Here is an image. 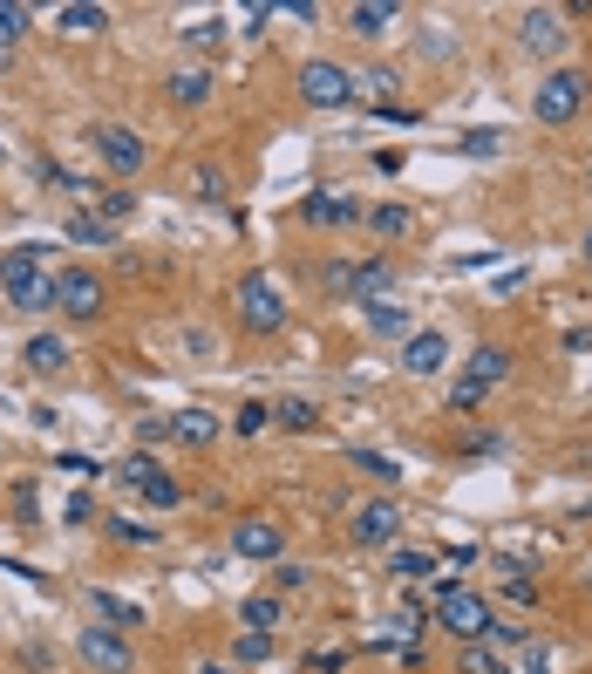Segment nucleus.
Segmentation results:
<instances>
[{
  "label": "nucleus",
  "instance_id": "obj_6",
  "mask_svg": "<svg viewBox=\"0 0 592 674\" xmlns=\"http://www.w3.org/2000/svg\"><path fill=\"white\" fill-rule=\"evenodd\" d=\"M239 321L252 334H279V327H287V294H279L266 273H245L239 279Z\"/></svg>",
  "mask_w": 592,
  "mask_h": 674
},
{
  "label": "nucleus",
  "instance_id": "obj_50",
  "mask_svg": "<svg viewBox=\"0 0 592 674\" xmlns=\"http://www.w3.org/2000/svg\"><path fill=\"white\" fill-rule=\"evenodd\" d=\"M504 674H511V667H504Z\"/></svg>",
  "mask_w": 592,
  "mask_h": 674
},
{
  "label": "nucleus",
  "instance_id": "obj_18",
  "mask_svg": "<svg viewBox=\"0 0 592 674\" xmlns=\"http://www.w3.org/2000/svg\"><path fill=\"white\" fill-rule=\"evenodd\" d=\"M362 225L375 232L381 246H389V239H408V232H416V212H408V204H368Z\"/></svg>",
  "mask_w": 592,
  "mask_h": 674
},
{
  "label": "nucleus",
  "instance_id": "obj_32",
  "mask_svg": "<svg viewBox=\"0 0 592 674\" xmlns=\"http://www.w3.org/2000/svg\"><path fill=\"white\" fill-rule=\"evenodd\" d=\"M231 654H239V667H260V661H273V634H239V640H231Z\"/></svg>",
  "mask_w": 592,
  "mask_h": 674
},
{
  "label": "nucleus",
  "instance_id": "obj_12",
  "mask_svg": "<svg viewBox=\"0 0 592 674\" xmlns=\"http://www.w3.org/2000/svg\"><path fill=\"white\" fill-rule=\"evenodd\" d=\"M443 361H450V334L443 327H416L402 341V375H443Z\"/></svg>",
  "mask_w": 592,
  "mask_h": 674
},
{
  "label": "nucleus",
  "instance_id": "obj_22",
  "mask_svg": "<svg viewBox=\"0 0 592 674\" xmlns=\"http://www.w3.org/2000/svg\"><path fill=\"white\" fill-rule=\"evenodd\" d=\"M389 287H395V259H362V273H354V300L375 307V294H389Z\"/></svg>",
  "mask_w": 592,
  "mask_h": 674
},
{
  "label": "nucleus",
  "instance_id": "obj_42",
  "mask_svg": "<svg viewBox=\"0 0 592 674\" xmlns=\"http://www.w3.org/2000/svg\"><path fill=\"white\" fill-rule=\"evenodd\" d=\"M525 674H552V647H545V640L525 647Z\"/></svg>",
  "mask_w": 592,
  "mask_h": 674
},
{
  "label": "nucleus",
  "instance_id": "obj_3",
  "mask_svg": "<svg viewBox=\"0 0 592 674\" xmlns=\"http://www.w3.org/2000/svg\"><path fill=\"white\" fill-rule=\"evenodd\" d=\"M585 96H592V75L585 68H552L545 83L531 89V116L545 123V129H558V123H572L585 110Z\"/></svg>",
  "mask_w": 592,
  "mask_h": 674
},
{
  "label": "nucleus",
  "instance_id": "obj_39",
  "mask_svg": "<svg viewBox=\"0 0 592 674\" xmlns=\"http://www.w3.org/2000/svg\"><path fill=\"white\" fill-rule=\"evenodd\" d=\"M354 89H362V96H389V89H395V68H368V75H354Z\"/></svg>",
  "mask_w": 592,
  "mask_h": 674
},
{
  "label": "nucleus",
  "instance_id": "obj_34",
  "mask_svg": "<svg viewBox=\"0 0 592 674\" xmlns=\"http://www.w3.org/2000/svg\"><path fill=\"white\" fill-rule=\"evenodd\" d=\"M354 273H362V259H333V266H327V294L354 300Z\"/></svg>",
  "mask_w": 592,
  "mask_h": 674
},
{
  "label": "nucleus",
  "instance_id": "obj_40",
  "mask_svg": "<svg viewBox=\"0 0 592 674\" xmlns=\"http://www.w3.org/2000/svg\"><path fill=\"white\" fill-rule=\"evenodd\" d=\"M463 158H497V129H470V137H463Z\"/></svg>",
  "mask_w": 592,
  "mask_h": 674
},
{
  "label": "nucleus",
  "instance_id": "obj_47",
  "mask_svg": "<svg viewBox=\"0 0 592 674\" xmlns=\"http://www.w3.org/2000/svg\"><path fill=\"white\" fill-rule=\"evenodd\" d=\"M504 592H511L518 607H531V600H538V586H531V579H504Z\"/></svg>",
  "mask_w": 592,
  "mask_h": 674
},
{
  "label": "nucleus",
  "instance_id": "obj_2",
  "mask_svg": "<svg viewBox=\"0 0 592 674\" xmlns=\"http://www.w3.org/2000/svg\"><path fill=\"white\" fill-rule=\"evenodd\" d=\"M436 627H450L463 647H470V640H483V634H497V613H491V600L463 592L456 579H436Z\"/></svg>",
  "mask_w": 592,
  "mask_h": 674
},
{
  "label": "nucleus",
  "instance_id": "obj_5",
  "mask_svg": "<svg viewBox=\"0 0 592 674\" xmlns=\"http://www.w3.org/2000/svg\"><path fill=\"white\" fill-rule=\"evenodd\" d=\"M89 150L102 158V171H116V177H137L143 158H150V143L137 137L130 123H96V129H89Z\"/></svg>",
  "mask_w": 592,
  "mask_h": 674
},
{
  "label": "nucleus",
  "instance_id": "obj_20",
  "mask_svg": "<svg viewBox=\"0 0 592 674\" xmlns=\"http://www.w3.org/2000/svg\"><path fill=\"white\" fill-rule=\"evenodd\" d=\"M463 375L483 382V388H497V382L511 375V348H504V341H483V348L470 354V369H463Z\"/></svg>",
  "mask_w": 592,
  "mask_h": 674
},
{
  "label": "nucleus",
  "instance_id": "obj_30",
  "mask_svg": "<svg viewBox=\"0 0 592 674\" xmlns=\"http://www.w3.org/2000/svg\"><path fill=\"white\" fill-rule=\"evenodd\" d=\"M239 620H245L252 634H273L279 627V600H273V592H252V600L239 607Z\"/></svg>",
  "mask_w": 592,
  "mask_h": 674
},
{
  "label": "nucleus",
  "instance_id": "obj_37",
  "mask_svg": "<svg viewBox=\"0 0 592 674\" xmlns=\"http://www.w3.org/2000/svg\"><path fill=\"white\" fill-rule=\"evenodd\" d=\"M483 396H491V388H483V382H470V375H456V388H450V409H477Z\"/></svg>",
  "mask_w": 592,
  "mask_h": 674
},
{
  "label": "nucleus",
  "instance_id": "obj_19",
  "mask_svg": "<svg viewBox=\"0 0 592 674\" xmlns=\"http://www.w3.org/2000/svg\"><path fill=\"white\" fill-rule=\"evenodd\" d=\"M21 361H28L35 375H62V369H68V341H62V334H28Z\"/></svg>",
  "mask_w": 592,
  "mask_h": 674
},
{
  "label": "nucleus",
  "instance_id": "obj_45",
  "mask_svg": "<svg viewBox=\"0 0 592 674\" xmlns=\"http://www.w3.org/2000/svg\"><path fill=\"white\" fill-rule=\"evenodd\" d=\"M62 463V471H75V477H89V471H102V463L96 457H83V450H68V457H55Z\"/></svg>",
  "mask_w": 592,
  "mask_h": 674
},
{
  "label": "nucleus",
  "instance_id": "obj_33",
  "mask_svg": "<svg viewBox=\"0 0 592 674\" xmlns=\"http://www.w3.org/2000/svg\"><path fill=\"white\" fill-rule=\"evenodd\" d=\"M456 667H463V674H504V661H497L483 640H470V647H463V654H456Z\"/></svg>",
  "mask_w": 592,
  "mask_h": 674
},
{
  "label": "nucleus",
  "instance_id": "obj_10",
  "mask_svg": "<svg viewBox=\"0 0 592 674\" xmlns=\"http://www.w3.org/2000/svg\"><path fill=\"white\" fill-rule=\"evenodd\" d=\"M354 546H395V532H402V511L395 498H368V504H354Z\"/></svg>",
  "mask_w": 592,
  "mask_h": 674
},
{
  "label": "nucleus",
  "instance_id": "obj_48",
  "mask_svg": "<svg viewBox=\"0 0 592 674\" xmlns=\"http://www.w3.org/2000/svg\"><path fill=\"white\" fill-rule=\"evenodd\" d=\"M579 252H585V259H592V225H585V246H579Z\"/></svg>",
  "mask_w": 592,
  "mask_h": 674
},
{
  "label": "nucleus",
  "instance_id": "obj_1",
  "mask_svg": "<svg viewBox=\"0 0 592 674\" xmlns=\"http://www.w3.org/2000/svg\"><path fill=\"white\" fill-rule=\"evenodd\" d=\"M0 294H8V307H21V314H48L55 307V273H48V246H14L8 259H0Z\"/></svg>",
  "mask_w": 592,
  "mask_h": 674
},
{
  "label": "nucleus",
  "instance_id": "obj_8",
  "mask_svg": "<svg viewBox=\"0 0 592 674\" xmlns=\"http://www.w3.org/2000/svg\"><path fill=\"white\" fill-rule=\"evenodd\" d=\"M55 307L68 321H96L102 314V279L89 266H55Z\"/></svg>",
  "mask_w": 592,
  "mask_h": 674
},
{
  "label": "nucleus",
  "instance_id": "obj_41",
  "mask_svg": "<svg viewBox=\"0 0 592 674\" xmlns=\"http://www.w3.org/2000/svg\"><path fill=\"white\" fill-rule=\"evenodd\" d=\"M348 667V647H327V654H306V674H341Z\"/></svg>",
  "mask_w": 592,
  "mask_h": 674
},
{
  "label": "nucleus",
  "instance_id": "obj_31",
  "mask_svg": "<svg viewBox=\"0 0 592 674\" xmlns=\"http://www.w3.org/2000/svg\"><path fill=\"white\" fill-rule=\"evenodd\" d=\"M68 239H75V246H116V225L83 212V219H68Z\"/></svg>",
  "mask_w": 592,
  "mask_h": 674
},
{
  "label": "nucleus",
  "instance_id": "obj_44",
  "mask_svg": "<svg viewBox=\"0 0 592 674\" xmlns=\"http://www.w3.org/2000/svg\"><path fill=\"white\" fill-rule=\"evenodd\" d=\"M14 511H21V525H41V517H35V511H41V504H35V484L14 490Z\"/></svg>",
  "mask_w": 592,
  "mask_h": 674
},
{
  "label": "nucleus",
  "instance_id": "obj_24",
  "mask_svg": "<svg viewBox=\"0 0 592 674\" xmlns=\"http://www.w3.org/2000/svg\"><path fill=\"white\" fill-rule=\"evenodd\" d=\"M273 416L287 423V429H300V436H314V429H320V402H306V396H287V402H273Z\"/></svg>",
  "mask_w": 592,
  "mask_h": 674
},
{
  "label": "nucleus",
  "instance_id": "obj_4",
  "mask_svg": "<svg viewBox=\"0 0 592 674\" xmlns=\"http://www.w3.org/2000/svg\"><path fill=\"white\" fill-rule=\"evenodd\" d=\"M116 484H130L137 498H150L158 511H177V504H185V490H177V477H171V471H164V463L150 457V450H130V457H123V463H116Z\"/></svg>",
  "mask_w": 592,
  "mask_h": 674
},
{
  "label": "nucleus",
  "instance_id": "obj_21",
  "mask_svg": "<svg viewBox=\"0 0 592 674\" xmlns=\"http://www.w3.org/2000/svg\"><path fill=\"white\" fill-rule=\"evenodd\" d=\"M62 35H102L110 28V8H96V0H68V8H55Z\"/></svg>",
  "mask_w": 592,
  "mask_h": 674
},
{
  "label": "nucleus",
  "instance_id": "obj_36",
  "mask_svg": "<svg viewBox=\"0 0 592 674\" xmlns=\"http://www.w3.org/2000/svg\"><path fill=\"white\" fill-rule=\"evenodd\" d=\"M273 579H279V592H300L306 579H314V565H300V559H279V565H273Z\"/></svg>",
  "mask_w": 592,
  "mask_h": 674
},
{
  "label": "nucleus",
  "instance_id": "obj_28",
  "mask_svg": "<svg viewBox=\"0 0 592 674\" xmlns=\"http://www.w3.org/2000/svg\"><path fill=\"white\" fill-rule=\"evenodd\" d=\"M368 327L381 334V341H408V307H368Z\"/></svg>",
  "mask_w": 592,
  "mask_h": 674
},
{
  "label": "nucleus",
  "instance_id": "obj_49",
  "mask_svg": "<svg viewBox=\"0 0 592 674\" xmlns=\"http://www.w3.org/2000/svg\"><path fill=\"white\" fill-rule=\"evenodd\" d=\"M585 185H592V171H585Z\"/></svg>",
  "mask_w": 592,
  "mask_h": 674
},
{
  "label": "nucleus",
  "instance_id": "obj_13",
  "mask_svg": "<svg viewBox=\"0 0 592 674\" xmlns=\"http://www.w3.org/2000/svg\"><path fill=\"white\" fill-rule=\"evenodd\" d=\"M83 661L102 667V674H130V667H137L130 640H123L116 627H83Z\"/></svg>",
  "mask_w": 592,
  "mask_h": 674
},
{
  "label": "nucleus",
  "instance_id": "obj_38",
  "mask_svg": "<svg viewBox=\"0 0 592 674\" xmlns=\"http://www.w3.org/2000/svg\"><path fill=\"white\" fill-rule=\"evenodd\" d=\"M185 41H191V48H218V41H225V21H218V14L198 21V28H185Z\"/></svg>",
  "mask_w": 592,
  "mask_h": 674
},
{
  "label": "nucleus",
  "instance_id": "obj_16",
  "mask_svg": "<svg viewBox=\"0 0 592 674\" xmlns=\"http://www.w3.org/2000/svg\"><path fill=\"white\" fill-rule=\"evenodd\" d=\"M402 21L395 0H362V8H348V35H362V41H381Z\"/></svg>",
  "mask_w": 592,
  "mask_h": 674
},
{
  "label": "nucleus",
  "instance_id": "obj_14",
  "mask_svg": "<svg viewBox=\"0 0 592 674\" xmlns=\"http://www.w3.org/2000/svg\"><path fill=\"white\" fill-rule=\"evenodd\" d=\"M212 89H218V75H212V68H198V62L164 75V96L177 102V110H204V102H212Z\"/></svg>",
  "mask_w": 592,
  "mask_h": 674
},
{
  "label": "nucleus",
  "instance_id": "obj_27",
  "mask_svg": "<svg viewBox=\"0 0 592 674\" xmlns=\"http://www.w3.org/2000/svg\"><path fill=\"white\" fill-rule=\"evenodd\" d=\"M389 573H395V579H429V573H436V552L395 546V552H389Z\"/></svg>",
  "mask_w": 592,
  "mask_h": 674
},
{
  "label": "nucleus",
  "instance_id": "obj_7",
  "mask_svg": "<svg viewBox=\"0 0 592 674\" xmlns=\"http://www.w3.org/2000/svg\"><path fill=\"white\" fill-rule=\"evenodd\" d=\"M231 552L260 559V565H279L287 559V525H279V517H239V525H231Z\"/></svg>",
  "mask_w": 592,
  "mask_h": 674
},
{
  "label": "nucleus",
  "instance_id": "obj_9",
  "mask_svg": "<svg viewBox=\"0 0 592 674\" xmlns=\"http://www.w3.org/2000/svg\"><path fill=\"white\" fill-rule=\"evenodd\" d=\"M300 96L314 102V110H341V102H354L362 89H354V75L341 62H306L300 68Z\"/></svg>",
  "mask_w": 592,
  "mask_h": 674
},
{
  "label": "nucleus",
  "instance_id": "obj_17",
  "mask_svg": "<svg viewBox=\"0 0 592 674\" xmlns=\"http://www.w3.org/2000/svg\"><path fill=\"white\" fill-rule=\"evenodd\" d=\"M300 219L306 225H354V219H362V204H354L348 191H314V198L300 204Z\"/></svg>",
  "mask_w": 592,
  "mask_h": 674
},
{
  "label": "nucleus",
  "instance_id": "obj_15",
  "mask_svg": "<svg viewBox=\"0 0 592 674\" xmlns=\"http://www.w3.org/2000/svg\"><path fill=\"white\" fill-rule=\"evenodd\" d=\"M218 429H225V423L212 416V409H177V416H171V436H177L185 450H212Z\"/></svg>",
  "mask_w": 592,
  "mask_h": 674
},
{
  "label": "nucleus",
  "instance_id": "obj_23",
  "mask_svg": "<svg viewBox=\"0 0 592 674\" xmlns=\"http://www.w3.org/2000/svg\"><path fill=\"white\" fill-rule=\"evenodd\" d=\"M96 613L110 620L116 634H130V627H143V607H137V600H123V592H102V586H96Z\"/></svg>",
  "mask_w": 592,
  "mask_h": 674
},
{
  "label": "nucleus",
  "instance_id": "obj_11",
  "mask_svg": "<svg viewBox=\"0 0 592 674\" xmlns=\"http://www.w3.org/2000/svg\"><path fill=\"white\" fill-rule=\"evenodd\" d=\"M518 48L525 55H558L565 48V14L558 8H525L518 14Z\"/></svg>",
  "mask_w": 592,
  "mask_h": 674
},
{
  "label": "nucleus",
  "instance_id": "obj_35",
  "mask_svg": "<svg viewBox=\"0 0 592 674\" xmlns=\"http://www.w3.org/2000/svg\"><path fill=\"white\" fill-rule=\"evenodd\" d=\"M273 423H279V416H273L266 402H245V409H239V423H231V429H239V436H266Z\"/></svg>",
  "mask_w": 592,
  "mask_h": 674
},
{
  "label": "nucleus",
  "instance_id": "obj_46",
  "mask_svg": "<svg viewBox=\"0 0 592 674\" xmlns=\"http://www.w3.org/2000/svg\"><path fill=\"white\" fill-rule=\"evenodd\" d=\"M130 204H137L130 191H110V198H102V212H110V219H130Z\"/></svg>",
  "mask_w": 592,
  "mask_h": 674
},
{
  "label": "nucleus",
  "instance_id": "obj_29",
  "mask_svg": "<svg viewBox=\"0 0 592 674\" xmlns=\"http://www.w3.org/2000/svg\"><path fill=\"white\" fill-rule=\"evenodd\" d=\"M348 463H354V471H362L368 484H395V477H402V463H395V457H381V450H354Z\"/></svg>",
  "mask_w": 592,
  "mask_h": 674
},
{
  "label": "nucleus",
  "instance_id": "obj_26",
  "mask_svg": "<svg viewBox=\"0 0 592 674\" xmlns=\"http://www.w3.org/2000/svg\"><path fill=\"white\" fill-rule=\"evenodd\" d=\"M28 35V8H14V0H0V68L14 62V41Z\"/></svg>",
  "mask_w": 592,
  "mask_h": 674
},
{
  "label": "nucleus",
  "instance_id": "obj_25",
  "mask_svg": "<svg viewBox=\"0 0 592 674\" xmlns=\"http://www.w3.org/2000/svg\"><path fill=\"white\" fill-rule=\"evenodd\" d=\"M102 532H110L116 546H158V525H143V517H110L102 511Z\"/></svg>",
  "mask_w": 592,
  "mask_h": 674
},
{
  "label": "nucleus",
  "instance_id": "obj_43",
  "mask_svg": "<svg viewBox=\"0 0 592 674\" xmlns=\"http://www.w3.org/2000/svg\"><path fill=\"white\" fill-rule=\"evenodd\" d=\"M137 436H143V444H171V416H143Z\"/></svg>",
  "mask_w": 592,
  "mask_h": 674
}]
</instances>
